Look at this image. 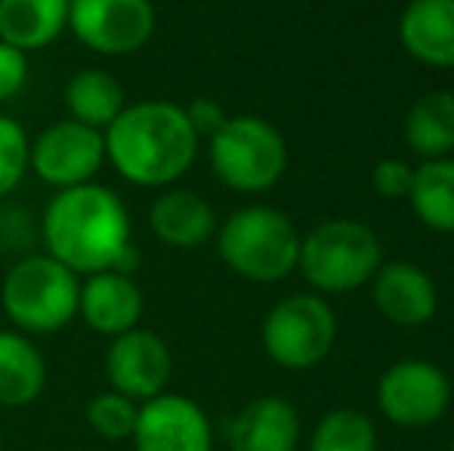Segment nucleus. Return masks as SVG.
<instances>
[{"label":"nucleus","instance_id":"obj_29","mask_svg":"<svg viewBox=\"0 0 454 451\" xmlns=\"http://www.w3.org/2000/svg\"><path fill=\"white\" fill-rule=\"evenodd\" d=\"M449 451H454V436H451V446H449Z\"/></svg>","mask_w":454,"mask_h":451},{"label":"nucleus","instance_id":"obj_13","mask_svg":"<svg viewBox=\"0 0 454 451\" xmlns=\"http://www.w3.org/2000/svg\"><path fill=\"white\" fill-rule=\"evenodd\" d=\"M374 307L395 328H424L439 309V288L433 276L408 260H383L371 278Z\"/></svg>","mask_w":454,"mask_h":451},{"label":"nucleus","instance_id":"obj_19","mask_svg":"<svg viewBox=\"0 0 454 451\" xmlns=\"http://www.w3.org/2000/svg\"><path fill=\"white\" fill-rule=\"evenodd\" d=\"M72 0H0V41L22 53L50 47L68 28Z\"/></svg>","mask_w":454,"mask_h":451},{"label":"nucleus","instance_id":"obj_30","mask_svg":"<svg viewBox=\"0 0 454 451\" xmlns=\"http://www.w3.org/2000/svg\"><path fill=\"white\" fill-rule=\"evenodd\" d=\"M0 448H4V439H0Z\"/></svg>","mask_w":454,"mask_h":451},{"label":"nucleus","instance_id":"obj_25","mask_svg":"<svg viewBox=\"0 0 454 451\" xmlns=\"http://www.w3.org/2000/svg\"><path fill=\"white\" fill-rule=\"evenodd\" d=\"M31 139L25 127L10 114H0V198L12 192L28 174Z\"/></svg>","mask_w":454,"mask_h":451},{"label":"nucleus","instance_id":"obj_20","mask_svg":"<svg viewBox=\"0 0 454 451\" xmlns=\"http://www.w3.org/2000/svg\"><path fill=\"white\" fill-rule=\"evenodd\" d=\"M405 143L424 161L451 158L454 152V93L430 90L418 97L405 112Z\"/></svg>","mask_w":454,"mask_h":451},{"label":"nucleus","instance_id":"obj_6","mask_svg":"<svg viewBox=\"0 0 454 451\" xmlns=\"http://www.w3.org/2000/svg\"><path fill=\"white\" fill-rule=\"evenodd\" d=\"M383 263L380 238L359 220H325L300 238L297 269L318 294H349Z\"/></svg>","mask_w":454,"mask_h":451},{"label":"nucleus","instance_id":"obj_16","mask_svg":"<svg viewBox=\"0 0 454 451\" xmlns=\"http://www.w3.org/2000/svg\"><path fill=\"white\" fill-rule=\"evenodd\" d=\"M300 415L287 399L260 396L229 421V451H297Z\"/></svg>","mask_w":454,"mask_h":451},{"label":"nucleus","instance_id":"obj_4","mask_svg":"<svg viewBox=\"0 0 454 451\" xmlns=\"http://www.w3.org/2000/svg\"><path fill=\"white\" fill-rule=\"evenodd\" d=\"M81 278L50 253H31L6 269L0 307L22 334H56L78 319Z\"/></svg>","mask_w":454,"mask_h":451},{"label":"nucleus","instance_id":"obj_23","mask_svg":"<svg viewBox=\"0 0 454 451\" xmlns=\"http://www.w3.org/2000/svg\"><path fill=\"white\" fill-rule=\"evenodd\" d=\"M309 451H377V430L356 408H334L316 424Z\"/></svg>","mask_w":454,"mask_h":451},{"label":"nucleus","instance_id":"obj_8","mask_svg":"<svg viewBox=\"0 0 454 451\" xmlns=\"http://www.w3.org/2000/svg\"><path fill=\"white\" fill-rule=\"evenodd\" d=\"M377 408L389 424L424 430L439 424L451 408V380L427 359H402L377 380Z\"/></svg>","mask_w":454,"mask_h":451},{"label":"nucleus","instance_id":"obj_9","mask_svg":"<svg viewBox=\"0 0 454 451\" xmlns=\"http://www.w3.org/2000/svg\"><path fill=\"white\" fill-rule=\"evenodd\" d=\"M102 164H106V136L81 121H53L31 139L28 170L56 192L93 183Z\"/></svg>","mask_w":454,"mask_h":451},{"label":"nucleus","instance_id":"obj_26","mask_svg":"<svg viewBox=\"0 0 454 451\" xmlns=\"http://www.w3.org/2000/svg\"><path fill=\"white\" fill-rule=\"evenodd\" d=\"M414 183V167L402 158H383L371 170V186L383 201H408Z\"/></svg>","mask_w":454,"mask_h":451},{"label":"nucleus","instance_id":"obj_12","mask_svg":"<svg viewBox=\"0 0 454 451\" xmlns=\"http://www.w3.org/2000/svg\"><path fill=\"white\" fill-rule=\"evenodd\" d=\"M130 442L137 451H214V430L195 399L161 393L139 405Z\"/></svg>","mask_w":454,"mask_h":451},{"label":"nucleus","instance_id":"obj_22","mask_svg":"<svg viewBox=\"0 0 454 451\" xmlns=\"http://www.w3.org/2000/svg\"><path fill=\"white\" fill-rule=\"evenodd\" d=\"M408 201L427 229L454 235V158H433L414 167Z\"/></svg>","mask_w":454,"mask_h":451},{"label":"nucleus","instance_id":"obj_18","mask_svg":"<svg viewBox=\"0 0 454 451\" xmlns=\"http://www.w3.org/2000/svg\"><path fill=\"white\" fill-rule=\"evenodd\" d=\"M47 390V359L22 331L0 328V408H25Z\"/></svg>","mask_w":454,"mask_h":451},{"label":"nucleus","instance_id":"obj_10","mask_svg":"<svg viewBox=\"0 0 454 451\" xmlns=\"http://www.w3.org/2000/svg\"><path fill=\"white\" fill-rule=\"evenodd\" d=\"M158 12L152 0H72L68 31L99 56H133L152 41Z\"/></svg>","mask_w":454,"mask_h":451},{"label":"nucleus","instance_id":"obj_27","mask_svg":"<svg viewBox=\"0 0 454 451\" xmlns=\"http://www.w3.org/2000/svg\"><path fill=\"white\" fill-rule=\"evenodd\" d=\"M28 53L0 41V103H10L28 84Z\"/></svg>","mask_w":454,"mask_h":451},{"label":"nucleus","instance_id":"obj_3","mask_svg":"<svg viewBox=\"0 0 454 451\" xmlns=\"http://www.w3.org/2000/svg\"><path fill=\"white\" fill-rule=\"evenodd\" d=\"M216 251L239 278L272 284L297 269L300 238L294 220L270 205H247L216 226Z\"/></svg>","mask_w":454,"mask_h":451},{"label":"nucleus","instance_id":"obj_14","mask_svg":"<svg viewBox=\"0 0 454 451\" xmlns=\"http://www.w3.org/2000/svg\"><path fill=\"white\" fill-rule=\"evenodd\" d=\"M143 288L133 276L118 269H106L87 276L81 282V297H78V315L84 319V325L90 331L102 334V338H118L133 328H139L143 319Z\"/></svg>","mask_w":454,"mask_h":451},{"label":"nucleus","instance_id":"obj_2","mask_svg":"<svg viewBox=\"0 0 454 451\" xmlns=\"http://www.w3.org/2000/svg\"><path fill=\"white\" fill-rule=\"evenodd\" d=\"M102 136L106 161L121 180L139 189L176 186L201 149V136L189 124L185 109L168 99L127 103Z\"/></svg>","mask_w":454,"mask_h":451},{"label":"nucleus","instance_id":"obj_28","mask_svg":"<svg viewBox=\"0 0 454 451\" xmlns=\"http://www.w3.org/2000/svg\"><path fill=\"white\" fill-rule=\"evenodd\" d=\"M185 109V118H189V124L195 127V133L201 139H210L216 130L223 127V121L229 118L226 109H223V103H216L214 97H198L192 99L189 105H183Z\"/></svg>","mask_w":454,"mask_h":451},{"label":"nucleus","instance_id":"obj_21","mask_svg":"<svg viewBox=\"0 0 454 451\" xmlns=\"http://www.w3.org/2000/svg\"><path fill=\"white\" fill-rule=\"evenodd\" d=\"M66 109L72 121H81V124L106 133V127L127 109V93L112 72L84 68V72H74L68 78Z\"/></svg>","mask_w":454,"mask_h":451},{"label":"nucleus","instance_id":"obj_5","mask_svg":"<svg viewBox=\"0 0 454 451\" xmlns=\"http://www.w3.org/2000/svg\"><path fill=\"white\" fill-rule=\"evenodd\" d=\"M207 158L216 180L241 195H260L278 186L287 170V139L260 114H229L207 139Z\"/></svg>","mask_w":454,"mask_h":451},{"label":"nucleus","instance_id":"obj_1","mask_svg":"<svg viewBox=\"0 0 454 451\" xmlns=\"http://www.w3.org/2000/svg\"><path fill=\"white\" fill-rule=\"evenodd\" d=\"M41 238L43 253L59 260L78 278L106 269L133 276L139 266L130 211L118 192L99 183L56 192L43 207Z\"/></svg>","mask_w":454,"mask_h":451},{"label":"nucleus","instance_id":"obj_7","mask_svg":"<svg viewBox=\"0 0 454 451\" xmlns=\"http://www.w3.org/2000/svg\"><path fill=\"white\" fill-rule=\"evenodd\" d=\"M266 355L287 371L322 365L337 343V315L318 294H287L266 313L260 328Z\"/></svg>","mask_w":454,"mask_h":451},{"label":"nucleus","instance_id":"obj_17","mask_svg":"<svg viewBox=\"0 0 454 451\" xmlns=\"http://www.w3.org/2000/svg\"><path fill=\"white\" fill-rule=\"evenodd\" d=\"M399 43L420 66L454 68V0H408L399 16Z\"/></svg>","mask_w":454,"mask_h":451},{"label":"nucleus","instance_id":"obj_11","mask_svg":"<svg viewBox=\"0 0 454 451\" xmlns=\"http://www.w3.org/2000/svg\"><path fill=\"white\" fill-rule=\"evenodd\" d=\"M106 377L114 393L143 405L168 393V384L174 377V353L161 334L133 328L108 343Z\"/></svg>","mask_w":454,"mask_h":451},{"label":"nucleus","instance_id":"obj_24","mask_svg":"<svg viewBox=\"0 0 454 451\" xmlns=\"http://www.w3.org/2000/svg\"><path fill=\"white\" fill-rule=\"evenodd\" d=\"M137 415H139V405L114 390L96 393L90 402H87V424H90L96 436H102L108 442L130 439L133 430H137Z\"/></svg>","mask_w":454,"mask_h":451},{"label":"nucleus","instance_id":"obj_15","mask_svg":"<svg viewBox=\"0 0 454 451\" xmlns=\"http://www.w3.org/2000/svg\"><path fill=\"white\" fill-rule=\"evenodd\" d=\"M149 226L155 238L176 251H195L216 235V211L204 195L183 186H168L149 205Z\"/></svg>","mask_w":454,"mask_h":451}]
</instances>
